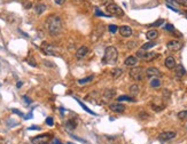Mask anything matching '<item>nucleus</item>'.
I'll return each mask as SVG.
<instances>
[{
    "label": "nucleus",
    "mask_w": 187,
    "mask_h": 144,
    "mask_svg": "<svg viewBox=\"0 0 187 144\" xmlns=\"http://www.w3.org/2000/svg\"><path fill=\"white\" fill-rule=\"evenodd\" d=\"M109 109H110L112 112H116V113H122V112L125 111V105H124V104H122L121 102L112 103V104L109 105Z\"/></svg>",
    "instance_id": "nucleus-10"
},
{
    "label": "nucleus",
    "mask_w": 187,
    "mask_h": 144,
    "mask_svg": "<svg viewBox=\"0 0 187 144\" xmlns=\"http://www.w3.org/2000/svg\"><path fill=\"white\" fill-rule=\"evenodd\" d=\"M124 64L125 66H129V68H134L137 66L138 64V58H137V56H129L125 62H124Z\"/></svg>",
    "instance_id": "nucleus-16"
},
{
    "label": "nucleus",
    "mask_w": 187,
    "mask_h": 144,
    "mask_svg": "<svg viewBox=\"0 0 187 144\" xmlns=\"http://www.w3.org/2000/svg\"><path fill=\"white\" fill-rule=\"evenodd\" d=\"M12 111L14 112V113H16V114H19V116H23V113H22V112H20L19 110H17V109H13V110H12Z\"/></svg>",
    "instance_id": "nucleus-41"
},
{
    "label": "nucleus",
    "mask_w": 187,
    "mask_h": 144,
    "mask_svg": "<svg viewBox=\"0 0 187 144\" xmlns=\"http://www.w3.org/2000/svg\"><path fill=\"white\" fill-rule=\"evenodd\" d=\"M174 75H176V78L180 79V78H182L184 76L186 75V70L182 64H177L174 66Z\"/></svg>",
    "instance_id": "nucleus-14"
},
{
    "label": "nucleus",
    "mask_w": 187,
    "mask_h": 144,
    "mask_svg": "<svg viewBox=\"0 0 187 144\" xmlns=\"http://www.w3.org/2000/svg\"><path fill=\"white\" fill-rule=\"evenodd\" d=\"M164 64H165V66H167L169 70H173V69H174V66L177 65V62H176V60H174V57H173V56H169V57H167V58H165Z\"/></svg>",
    "instance_id": "nucleus-17"
},
{
    "label": "nucleus",
    "mask_w": 187,
    "mask_h": 144,
    "mask_svg": "<svg viewBox=\"0 0 187 144\" xmlns=\"http://www.w3.org/2000/svg\"><path fill=\"white\" fill-rule=\"evenodd\" d=\"M117 101H118V102H123V101H125V102H136L134 98L131 97V96H127V95L118 96V97H117Z\"/></svg>",
    "instance_id": "nucleus-24"
},
{
    "label": "nucleus",
    "mask_w": 187,
    "mask_h": 144,
    "mask_svg": "<svg viewBox=\"0 0 187 144\" xmlns=\"http://www.w3.org/2000/svg\"><path fill=\"white\" fill-rule=\"evenodd\" d=\"M115 94H116L115 89H106L102 94V98L105 101H109V100H112L115 96Z\"/></svg>",
    "instance_id": "nucleus-18"
},
{
    "label": "nucleus",
    "mask_w": 187,
    "mask_h": 144,
    "mask_svg": "<svg viewBox=\"0 0 187 144\" xmlns=\"http://www.w3.org/2000/svg\"><path fill=\"white\" fill-rule=\"evenodd\" d=\"M167 7H168V8H170V9H171V10H173V12H176V13H179V10H178V9H176V8H174V7H172V6L167 5Z\"/></svg>",
    "instance_id": "nucleus-42"
},
{
    "label": "nucleus",
    "mask_w": 187,
    "mask_h": 144,
    "mask_svg": "<svg viewBox=\"0 0 187 144\" xmlns=\"http://www.w3.org/2000/svg\"><path fill=\"white\" fill-rule=\"evenodd\" d=\"M118 31H119L122 37L124 38H129L132 36V29L129 25H122V26L118 28Z\"/></svg>",
    "instance_id": "nucleus-12"
},
{
    "label": "nucleus",
    "mask_w": 187,
    "mask_h": 144,
    "mask_svg": "<svg viewBox=\"0 0 187 144\" xmlns=\"http://www.w3.org/2000/svg\"><path fill=\"white\" fill-rule=\"evenodd\" d=\"M164 29H165L167 31H171V32H173V31H174V28H173L172 24H165Z\"/></svg>",
    "instance_id": "nucleus-35"
},
{
    "label": "nucleus",
    "mask_w": 187,
    "mask_h": 144,
    "mask_svg": "<svg viewBox=\"0 0 187 144\" xmlns=\"http://www.w3.org/2000/svg\"><path fill=\"white\" fill-rule=\"evenodd\" d=\"M136 46H137V42L136 41L127 42V48H129V49H132V48H134Z\"/></svg>",
    "instance_id": "nucleus-36"
},
{
    "label": "nucleus",
    "mask_w": 187,
    "mask_h": 144,
    "mask_svg": "<svg viewBox=\"0 0 187 144\" xmlns=\"http://www.w3.org/2000/svg\"><path fill=\"white\" fill-rule=\"evenodd\" d=\"M157 57H159V54L153 53V51H146L144 49H140V51H137V58H141V60L146 61V62H152V61L157 58Z\"/></svg>",
    "instance_id": "nucleus-4"
},
{
    "label": "nucleus",
    "mask_w": 187,
    "mask_h": 144,
    "mask_svg": "<svg viewBox=\"0 0 187 144\" xmlns=\"http://www.w3.org/2000/svg\"><path fill=\"white\" fill-rule=\"evenodd\" d=\"M149 85L153 88H159V87H161V85H162V81H161V79H160L159 77H152V79L149 81Z\"/></svg>",
    "instance_id": "nucleus-20"
},
{
    "label": "nucleus",
    "mask_w": 187,
    "mask_h": 144,
    "mask_svg": "<svg viewBox=\"0 0 187 144\" xmlns=\"http://www.w3.org/2000/svg\"><path fill=\"white\" fill-rule=\"evenodd\" d=\"M163 23H164V19H157V21H155L154 23L150 24V26H152V28H159V26H161Z\"/></svg>",
    "instance_id": "nucleus-29"
},
{
    "label": "nucleus",
    "mask_w": 187,
    "mask_h": 144,
    "mask_svg": "<svg viewBox=\"0 0 187 144\" xmlns=\"http://www.w3.org/2000/svg\"><path fill=\"white\" fill-rule=\"evenodd\" d=\"M178 119L180 120H186L187 119V110H184V111H180L178 113Z\"/></svg>",
    "instance_id": "nucleus-30"
},
{
    "label": "nucleus",
    "mask_w": 187,
    "mask_h": 144,
    "mask_svg": "<svg viewBox=\"0 0 187 144\" xmlns=\"http://www.w3.org/2000/svg\"><path fill=\"white\" fill-rule=\"evenodd\" d=\"M145 72H146V76L147 77H161L162 76V72L160 71L157 68H154V66H150V68H148L147 70H145Z\"/></svg>",
    "instance_id": "nucleus-11"
},
{
    "label": "nucleus",
    "mask_w": 187,
    "mask_h": 144,
    "mask_svg": "<svg viewBox=\"0 0 187 144\" xmlns=\"http://www.w3.org/2000/svg\"><path fill=\"white\" fill-rule=\"evenodd\" d=\"M52 144H62V143H61L57 139H53V142H52Z\"/></svg>",
    "instance_id": "nucleus-44"
},
{
    "label": "nucleus",
    "mask_w": 187,
    "mask_h": 144,
    "mask_svg": "<svg viewBox=\"0 0 187 144\" xmlns=\"http://www.w3.org/2000/svg\"><path fill=\"white\" fill-rule=\"evenodd\" d=\"M157 37H159V31L157 30H149V31H147V33H146V38L148 40H150V41L155 40Z\"/></svg>",
    "instance_id": "nucleus-19"
},
{
    "label": "nucleus",
    "mask_w": 187,
    "mask_h": 144,
    "mask_svg": "<svg viewBox=\"0 0 187 144\" xmlns=\"http://www.w3.org/2000/svg\"><path fill=\"white\" fill-rule=\"evenodd\" d=\"M66 127L68 128V129L74 130L76 127H77V121H76L75 119H70V120H68L66 124Z\"/></svg>",
    "instance_id": "nucleus-22"
},
{
    "label": "nucleus",
    "mask_w": 187,
    "mask_h": 144,
    "mask_svg": "<svg viewBox=\"0 0 187 144\" xmlns=\"http://www.w3.org/2000/svg\"><path fill=\"white\" fill-rule=\"evenodd\" d=\"M29 129H30V130H39L40 128H39L38 126H31V127H30Z\"/></svg>",
    "instance_id": "nucleus-43"
},
{
    "label": "nucleus",
    "mask_w": 187,
    "mask_h": 144,
    "mask_svg": "<svg viewBox=\"0 0 187 144\" xmlns=\"http://www.w3.org/2000/svg\"><path fill=\"white\" fill-rule=\"evenodd\" d=\"M46 30L52 36H57L62 30V19L57 15H51L45 23Z\"/></svg>",
    "instance_id": "nucleus-1"
},
{
    "label": "nucleus",
    "mask_w": 187,
    "mask_h": 144,
    "mask_svg": "<svg viewBox=\"0 0 187 144\" xmlns=\"http://www.w3.org/2000/svg\"><path fill=\"white\" fill-rule=\"evenodd\" d=\"M103 33V28L102 25H100V26H97L95 28V30H94L93 32H92V34H91V39H92V41H97L99 38L102 36Z\"/></svg>",
    "instance_id": "nucleus-15"
},
{
    "label": "nucleus",
    "mask_w": 187,
    "mask_h": 144,
    "mask_svg": "<svg viewBox=\"0 0 187 144\" xmlns=\"http://www.w3.org/2000/svg\"><path fill=\"white\" fill-rule=\"evenodd\" d=\"M68 144H74V143H70V142H69V143H68Z\"/></svg>",
    "instance_id": "nucleus-47"
},
{
    "label": "nucleus",
    "mask_w": 187,
    "mask_h": 144,
    "mask_svg": "<svg viewBox=\"0 0 187 144\" xmlns=\"http://www.w3.org/2000/svg\"><path fill=\"white\" fill-rule=\"evenodd\" d=\"M66 1H67V0H54V2H55L56 5H59V6L63 5Z\"/></svg>",
    "instance_id": "nucleus-39"
},
{
    "label": "nucleus",
    "mask_w": 187,
    "mask_h": 144,
    "mask_svg": "<svg viewBox=\"0 0 187 144\" xmlns=\"http://www.w3.org/2000/svg\"><path fill=\"white\" fill-rule=\"evenodd\" d=\"M77 102H78V104H79L80 107H83V109H84L85 111L89 112V113H91L92 116H95V112H93V111H92V110H90L89 107H86V105H85V104H84V103H83V102H82V101H79V100H77Z\"/></svg>",
    "instance_id": "nucleus-28"
},
{
    "label": "nucleus",
    "mask_w": 187,
    "mask_h": 144,
    "mask_svg": "<svg viewBox=\"0 0 187 144\" xmlns=\"http://www.w3.org/2000/svg\"><path fill=\"white\" fill-rule=\"evenodd\" d=\"M167 47L170 51H178L182 48V44L179 40H176V39H172L167 44Z\"/></svg>",
    "instance_id": "nucleus-7"
},
{
    "label": "nucleus",
    "mask_w": 187,
    "mask_h": 144,
    "mask_svg": "<svg viewBox=\"0 0 187 144\" xmlns=\"http://www.w3.org/2000/svg\"><path fill=\"white\" fill-rule=\"evenodd\" d=\"M46 124L48 126H53L54 125V120H53V118H51V117H48L46 119Z\"/></svg>",
    "instance_id": "nucleus-37"
},
{
    "label": "nucleus",
    "mask_w": 187,
    "mask_h": 144,
    "mask_svg": "<svg viewBox=\"0 0 187 144\" xmlns=\"http://www.w3.org/2000/svg\"><path fill=\"white\" fill-rule=\"evenodd\" d=\"M89 54V47L87 46H82L79 47V49L76 51V57L78 60H83L84 57H86V55Z\"/></svg>",
    "instance_id": "nucleus-13"
},
{
    "label": "nucleus",
    "mask_w": 187,
    "mask_h": 144,
    "mask_svg": "<svg viewBox=\"0 0 187 144\" xmlns=\"http://www.w3.org/2000/svg\"><path fill=\"white\" fill-rule=\"evenodd\" d=\"M27 61H28V63H29L30 65H31V66H37L36 62H35V60H32V58H30V57H29V58H28Z\"/></svg>",
    "instance_id": "nucleus-38"
},
{
    "label": "nucleus",
    "mask_w": 187,
    "mask_h": 144,
    "mask_svg": "<svg viewBox=\"0 0 187 144\" xmlns=\"http://www.w3.org/2000/svg\"><path fill=\"white\" fill-rule=\"evenodd\" d=\"M107 13L109 15H112V16H123L124 15V12L121 7L116 4H109L107 5Z\"/></svg>",
    "instance_id": "nucleus-5"
},
{
    "label": "nucleus",
    "mask_w": 187,
    "mask_h": 144,
    "mask_svg": "<svg viewBox=\"0 0 187 144\" xmlns=\"http://www.w3.org/2000/svg\"><path fill=\"white\" fill-rule=\"evenodd\" d=\"M42 49L46 55H53V56L57 55V51H56L55 47L53 46V45H51V44H48V42H42Z\"/></svg>",
    "instance_id": "nucleus-6"
},
{
    "label": "nucleus",
    "mask_w": 187,
    "mask_h": 144,
    "mask_svg": "<svg viewBox=\"0 0 187 144\" xmlns=\"http://www.w3.org/2000/svg\"><path fill=\"white\" fill-rule=\"evenodd\" d=\"M93 79H94L93 76L86 77V78H84V79H79V80H78V85H85V84H87V83H91Z\"/></svg>",
    "instance_id": "nucleus-27"
},
{
    "label": "nucleus",
    "mask_w": 187,
    "mask_h": 144,
    "mask_svg": "<svg viewBox=\"0 0 187 144\" xmlns=\"http://www.w3.org/2000/svg\"><path fill=\"white\" fill-rule=\"evenodd\" d=\"M130 77H131L132 79L134 80V81H141V80H144L146 76V72L144 68H140V66H134V68H132L130 70Z\"/></svg>",
    "instance_id": "nucleus-3"
},
{
    "label": "nucleus",
    "mask_w": 187,
    "mask_h": 144,
    "mask_svg": "<svg viewBox=\"0 0 187 144\" xmlns=\"http://www.w3.org/2000/svg\"><path fill=\"white\" fill-rule=\"evenodd\" d=\"M139 90H140V88H139V86H138L137 84L132 85L131 87H130V94L133 95V96L138 95V94H139Z\"/></svg>",
    "instance_id": "nucleus-25"
},
{
    "label": "nucleus",
    "mask_w": 187,
    "mask_h": 144,
    "mask_svg": "<svg viewBox=\"0 0 187 144\" xmlns=\"http://www.w3.org/2000/svg\"><path fill=\"white\" fill-rule=\"evenodd\" d=\"M95 15H97V16H101V17H109V16H110V15H107V14H105V13H102L99 8H95Z\"/></svg>",
    "instance_id": "nucleus-32"
},
{
    "label": "nucleus",
    "mask_w": 187,
    "mask_h": 144,
    "mask_svg": "<svg viewBox=\"0 0 187 144\" xmlns=\"http://www.w3.org/2000/svg\"><path fill=\"white\" fill-rule=\"evenodd\" d=\"M176 136H177L176 132H163L159 135V139L161 142H168V141L173 139Z\"/></svg>",
    "instance_id": "nucleus-8"
},
{
    "label": "nucleus",
    "mask_w": 187,
    "mask_h": 144,
    "mask_svg": "<svg viewBox=\"0 0 187 144\" xmlns=\"http://www.w3.org/2000/svg\"><path fill=\"white\" fill-rule=\"evenodd\" d=\"M171 1L177 2V4H179V5L182 6H187V0H171Z\"/></svg>",
    "instance_id": "nucleus-34"
},
{
    "label": "nucleus",
    "mask_w": 187,
    "mask_h": 144,
    "mask_svg": "<svg viewBox=\"0 0 187 144\" xmlns=\"http://www.w3.org/2000/svg\"><path fill=\"white\" fill-rule=\"evenodd\" d=\"M23 98H24V100H25V102H27V104H30V103H31V100H30V98H29V97H27V96H23Z\"/></svg>",
    "instance_id": "nucleus-45"
},
{
    "label": "nucleus",
    "mask_w": 187,
    "mask_h": 144,
    "mask_svg": "<svg viewBox=\"0 0 187 144\" xmlns=\"http://www.w3.org/2000/svg\"><path fill=\"white\" fill-rule=\"evenodd\" d=\"M44 63L46 66H50V68H54V63H52V62H48V61H44Z\"/></svg>",
    "instance_id": "nucleus-40"
},
{
    "label": "nucleus",
    "mask_w": 187,
    "mask_h": 144,
    "mask_svg": "<svg viewBox=\"0 0 187 144\" xmlns=\"http://www.w3.org/2000/svg\"><path fill=\"white\" fill-rule=\"evenodd\" d=\"M123 73V70L119 69V68H116V69H112V77L114 79H117V78H119Z\"/></svg>",
    "instance_id": "nucleus-21"
},
{
    "label": "nucleus",
    "mask_w": 187,
    "mask_h": 144,
    "mask_svg": "<svg viewBox=\"0 0 187 144\" xmlns=\"http://www.w3.org/2000/svg\"><path fill=\"white\" fill-rule=\"evenodd\" d=\"M108 30H109V32L116 33L118 31V26L115 25V24H110V25H108Z\"/></svg>",
    "instance_id": "nucleus-31"
},
{
    "label": "nucleus",
    "mask_w": 187,
    "mask_h": 144,
    "mask_svg": "<svg viewBox=\"0 0 187 144\" xmlns=\"http://www.w3.org/2000/svg\"><path fill=\"white\" fill-rule=\"evenodd\" d=\"M117 58H118V51L114 46H109L105 51L102 62L105 64H116Z\"/></svg>",
    "instance_id": "nucleus-2"
},
{
    "label": "nucleus",
    "mask_w": 187,
    "mask_h": 144,
    "mask_svg": "<svg viewBox=\"0 0 187 144\" xmlns=\"http://www.w3.org/2000/svg\"><path fill=\"white\" fill-rule=\"evenodd\" d=\"M22 81H19V83H17V85H16V86H17V88H20V87H22Z\"/></svg>",
    "instance_id": "nucleus-46"
},
{
    "label": "nucleus",
    "mask_w": 187,
    "mask_h": 144,
    "mask_svg": "<svg viewBox=\"0 0 187 144\" xmlns=\"http://www.w3.org/2000/svg\"><path fill=\"white\" fill-rule=\"evenodd\" d=\"M139 118L144 120V119H147V118H149V114H148V113H147L146 111H141L140 113H139Z\"/></svg>",
    "instance_id": "nucleus-33"
},
{
    "label": "nucleus",
    "mask_w": 187,
    "mask_h": 144,
    "mask_svg": "<svg viewBox=\"0 0 187 144\" xmlns=\"http://www.w3.org/2000/svg\"><path fill=\"white\" fill-rule=\"evenodd\" d=\"M50 135H40V136H36L31 139L32 144H48L50 142Z\"/></svg>",
    "instance_id": "nucleus-9"
},
{
    "label": "nucleus",
    "mask_w": 187,
    "mask_h": 144,
    "mask_svg": "<svg viewBox=\"0 0 187 144\" xmlns=\"http://www.w3.org/2000/svg\"><path fill=\"white\" fill-rule=\"evenodd\" d=\"M35 9H36V13H37L38 15H40V14H42L45 10H46V5L45 4H38L36 7H35Z\"/></svg>",
    "instance_id": "nucleus-23"
},
{
    "label": "nucleus",
    "mask_w": 187,
    "mask_h": 144,
    "mask_svg": "<svg viewBox=\"0 0 187 144\" xmlns=\"http://www.w3.org/2000/svg\"><path fill=\"white\" fill-rule=\"evenodd\" d=\"M154 46H156V44H155L154 40H153V41H149V42H147V44H144V45L141 46V49H144V51H148V49L153 48Z\"/></svg>",
    "instance_id": "nucleus-26"
}]
</instances>
